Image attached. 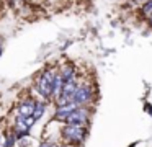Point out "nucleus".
<instances>
[{"label": "nucleus", "mask_w": 152, "mask_h": 147, "mask_svg": "<svg viewBox=\"0 0 152 147\" xmlns=\"http://www.w3.org/2000/svg\"><path fill=\"white\" fill-rule=\"evenodd\" d=\"M85 134L87 132L82 127V124H67V126L64 127V136L69 140H72V142H80V140H83Z\"/></svg>", "instance_id": "obj_1"}, {"label": "nucleus", "mask_w": 152, "mask_h": 147, "mask_svg": "<svg viewBox=\"0 0 152 147\" xmlns=\"http://www.w3.org/2000/svg\"><path fill=\"white\" fill-rule=\"evenodd\" d=\"M53 80H54V74H51V72H44L43 75H41L39 82H38V93L43 95L44 98L51 97V90H53Z\"/></svg>", "instance_id": "obj_2"}, {"label": "nucleus", "mask_w": 152, "mask_h": 147, "mask_svg": "<svg viewBox=\"0 0 152 147\" xmlns=\"http://www.w3.org/2000/svg\"><path fill=\"white\" fill-rule=\"evenodd\" d=\"M90 98H92V91H90V88L87 87V85H82V87H77L75 91H74L72 95V101L79 106V105H85L90 101Z\"/></svg>", "instance_id": "obj_3"}, {"label": "nucleus", "mask_w": 152, "mask_h": 147, "mask_svg": "<svg viewBox=\"0 0 152 147\" xmlns=\"http://www.w3.org/2000/svg\"><path fill=\"white\" fill-rule=\"evenodd\" d=\"M64 121H66L67 124H83L87 121V111L80 110V108H75Z\"/></svg>", "instance_id": "obj_4"}, {"label": "nucleus", "mask_w": 152, "mask_h": 147, "mask_svg": "<svg viewBox=\"0 0 152 147\" xmlns=\"http://www.w3.org/2000/svg\"><path fill=\"white\" fill-rule=\"evenodd\" d=\"M34 118L33 116H18V119H17V132L18 134H25V132H28V129H30L31 126H33V123H34Z\"/></svg>", "instance_id": "obj_5"}, {"label": "nucleus", "mask_w": 152, "mask_h": 147, "mask_svg": "<svg viewBox=\"0 0 152 147\" xmlns=\"http://www.w3.org/2000/svg\"><path fill=\"white\" fill-rule=\"evenodd\" d=\"M75 108H77V105L74 103V101H69V103L59 105V108H57V111H56V118H59V119H66V118L69 116V114L72 113Z\"/></svg>", "instance_id": "obj_6"}, {"label": "nucleus", "mask_w": 152, "mask_h": 147, "mask_svg": "<svg viewBox=\"0 0 152 147\" xmlns=\"http://www.w3.org/2000/svg\"><path fill=\"white\" fill-rule=\"evenodd\" d=\"M34 106H36V103L33 100H25L18 108V113H20V116H33Z\"/></svg>", "instance_id": "obj_7"}, {"label": "nucleus", "mask_w": 152, "mask_h": 147, "mask_svg": "<svg viewBox=\"0 0 152 147\" xmlns=\"http://www.w3.org/2000/svg\"><path fill=\"white\" fill-rule=\"evenodd\" d=\"M62 83H64L62 75H54V80H53V90H51V95H61V90H62Z\"/></svg>", "instance_id": "obj_8"}, {"label": "nucleus", "mask_w": 152, "mask_h": 147, "mask_svg": "<svg viewBox=\"0 0 152 147\" xmlns=\"http://www.w3.org/2000/svg\"><path fill=\"white\" fill-rule=\"evenodd\" d=\"M43 111H44L43 105H36V106H34V111H33V118H34V119H38V118L43 114Z\"/></svg>", "instance_id": "obj_9"}, {"label": "nucleus", "mask_w": 152, "mask_h": 147, "mask_svg": "<svg viewBox=\"0 0 152 147\" xmlns=\"http://www.w3.org/2000/svg\"><path fill=\"white\" fill-rule=\"evenodd\" d=\"M142 12H144L145 15H151V13H152V0H147V3H144Z\"/></svg>", "instance_id": "obj_10"}, {"label": "nucleus", "mask_w": 152, "mask_h": 147, "mask_svg": "<svg viewBox=\"0 0 152 147\" xmlns=\"http://www.w3.org/2000/svg\"><path fill=\"white\" fill-rule=\"evenodd\" d=\"M39 147H56V146H53L51 142H48V140H44V142H41V144H39Z\"/></svg>", "instance_id": "obj_11"}, {"label": "nucleus", "mask_w": 152, "mask_h": 147, "mask_svg": "<svg viewBox=\"0 0 152 147\" xmlns=\"http://www.w3.org/2000/svg\"><path fill=\"white\" fill-rule=\"evenodd\" d=\"M0 147H4V139H2V136H0Z\"/></svg>", "instance_id": "obj_12"}, {"label": "nucleus", "mask_w": 152, "mask_h": 147, "mask_svg": "<svg viewBox=\"0 0 152 147\" xmlns=\"http://www.w3.org/2000/svg\"><path fill=\"white\" fill-rule=\"evenodd\" d=\"M149 18H151V23H152V13H151V15H149Z\"/></svg>", "instance_id": "obj_13"}]
</instances>
